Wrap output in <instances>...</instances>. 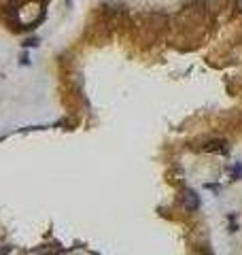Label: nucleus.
Listing matches in <instances>:
<instances>
[{"mask_svg":"<svg viewBox=\"0 0 242 255\" xmlns=\"http://www.w3.org/2000/svg\"><path fill=\"white\" fill-rule=\"evenodd\" d=\"M183 206L187 211H196L200 206V198H198V194L193 189H185L183 191Z\"/></svg>","mask_w":242,"mask_h":255,"instance_id":"f257e3e1","label":"nucleus"},{"mask_svg":"<svg viewBox=\"0 0 242 255\" xmlns=\"http://www.w3.org/2000/svg\"><path fill=\"white\" fill-rule=\"evenodd\" d=\"M228 2L230 0H206L204 9H206V13H219V11H223L225 6H228Z\"/></svg>","mask_w":242,"mask_h":255,"instance_id":"f03ea898","label":"nucleus"},{"mask_svg":"<svg viewBox=\"0 0 242 255\" xmlns=\"http://www.w3.org/2000/svg\"><path fill=\"white\" fill-rule=\"evenodd\" d=\"M204 151H215V153H228L230 145H228L225 140H211V142H206Z\"/></svg>","mask_w":242,"mask_h":255,"instance_id":"7ed1b4c3","label":"nucleus"},{"mask_svg":"<svg viewBox=\"0 0 242 255\" xmlns=\"http://www.w3.org/2000/svg\"><path fill=\"white\" fill-rule=\"evenodd\" d=\"M230 172H232L234 179H242V164H234Z\"/></svg>","mask_w":242,"mask_h":255,"instance_id":"20e7f679","label":"nucleus"},{"mask_svg":"<svg viewBox=\"0 0 242 255\" xmlns=\"http://www.w3.org/2000/svg\"><path fill=\"white\" fill-rule=\"evenodd\" d=\"M9 251H11V247H2V249H0V255H6Z\"/></svg>","mask_w":242,"mask_h":255,"instance_id":"39448f33","label":"nucleus"},{"mask_svg":"<svg viewBox=\"0 0 242 255\" xmlns=\"http://www.w3.org/2000/svg\"><path fill=\"white\" fill-rule=\"evenodd\" d=\"M236 4H238V9H240V13H242V0H236Z\"/></svg>","mask_w":242,"mask_h":255,"instance_id":"423d86ee","label":"nucleus"},{"mask_svg":"<svg viewBox=\"0 0 242 255\" xmlns=\"http://www.w3.org/2000/svg\"><path fill=\"white\" fill-rule=\"evenodd\" d=\"M68 2H70V0H68Z\"/></svg>","mask_w":242,"mask_h":255,"instance_id":"0eeeda50","label":"nucleus"}]
</instances>
